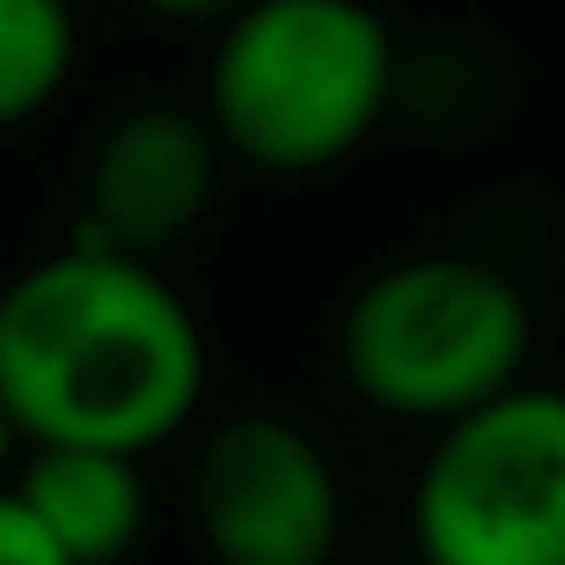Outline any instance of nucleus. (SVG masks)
I'll return each mask as SVG.
<instances>
[{"label": "nucleus", "mask_w": 565, "mask_h": 565, "mask_svg": "<svg viewBox=\"0 0 565 565\" xmlns=\"http://www.w3.org/2000/svg\"><path fill=\"white\" fill-rule=\"evenodd\" d=\"M8 501L43 530L65 565H122L151 523L143 466L94 444H22L8 472Z\"/></svg>", "instance_id": "7"}, {"label": "nucleus", "mask_w": 565, "mask_h": 565, "mask_svg": "<svg viewBox=\"0 0 565 565\" xmlns=\"http://www.w3.org/2000/svg\"><path fill=\"white\" fill-rule=\"evenodd\" d=\"M0 565H65L51 544H43V530L8 501V487H0Z\"/></svg>", "instance_id": "9"}, {"label": "nucleus", "mask_w": 565, "mask_h": 565, "mask_svg": "<svg viewBox=\"0 0 565 565\" xmlns=\"http://www.w3.org/2000/svg\"><path fill=\"white\" fill-rule=\"evenodd\" d=\"M337 359L365 408L444 429L523 386L530 301L501 265L466 250H423L351 294Z\"/></svg>", "instance_id": "3"}, {"label": "nucleus", "mask_w": 565, "mask_h": 565, "mask_svg": "<svg viewBox=\"0 0 565 565\" xmlns=\"http://www.w3.org/2000/svg\"><path fill=\"white\" fill-rule=\"evenodd\" d=\"M14 458H22V437H14V423H8V408H0V487H8V472H14Z\"/></svg>", "instance_id": "11"}, {"label": "nucleus", "mask_w": 565, "mask_h": 565, "mask_svg": "<svg viewBox=\"0 0 565 565\" xmlns=\"http://www.w3.org/2000/svg\"><path fill=\"white\" fill-rule=\"evenodd\" d=\"M193 530L215 565H330L344 480L294 415H222L193 458Z\"/></svg>", "instance_id": "5"}, {"label": "nucleus", "mask_w": 565, "mask_h": 565, "mask_svg": "<svg viewBox=\"0 0 565 565\" xmlns=\"http://www.w3.org/2000/svg\"><path fill=\"white\" fill-rule=\"evenodd\" d=\"M423 565H565V394L509 386L437 429L415 472Z\"/></svg>", "instance_id": "4"}, {"label": "nucleus", "mask_w": 565, "mask_h": 565, "mask_svg": "<svg viewBox=\"0 0 565 565\" xmlns=\"http://www.w3.org/2000/svg\"><path fill=\"white\" fill-rule=\"evenodd\" d=\"M222 166L230 158H222L215 129L201 122V108L151 100V108L115 115L86 151L79 244L137 265H166V250H180L215 207Z\"/></svg>", "instance_id": "6"}, {"label": "nucleus", "mask_w": 565, "mask_h": 565, "mask_svg": "<svg viewBox=\"0 0 565 565\" xmlns=\"http://www.w3.org/2000/svg\"><path fill=\"white\" fill-rule=\"evenodd\" d=\"M207 351L166 265L72 236L0 287V408L22 444L143 458L201 408Z\"/></svg>", "instance_id": "1"}, {"label": "nucleus", "mask_w": 565, "mask_h": 565, "mask_svg": "<svg viewBox=\"0 0 565 565\" xmlns=\"http://www.w3.org/2000/svg\"><path fill=\"white\" fill-rule=\"evenodd\" d=\"M401 51L365 0H244L215 29L201 122L230 166L330 172L394 115Z\"/></svg>", "instance_id": "2"}, {"label": "nucleus", "mask_w": 565, "mask_h": 565, "mask_svg": "<svg viewBox=\"0 0 565 565\" xmlns=\"http://www.w3.org/2000/svg\"><path fill=\"white\" fill-rule=\"evenodd\" d=\"M79 22L65 0H0V129L43 115L72 79Z\"/></svg>", "instance_id": "8"}, {"label": "nucleus", "mask_w": 565, "mask_h": 565, "mask_svg": "<svg viewBox=\"0 0 565 565\" xmlns=\"http://www.w3.org/2000/svg\"><path fill=\"white\" fill-rule=\"evenodd\" d=\"M137 14H151V22H172V29H222L244 0H129Z\"/></svg>", "instance_id": "10"}]
</instances>
